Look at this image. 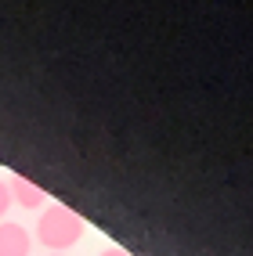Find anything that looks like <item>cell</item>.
<instances>
[{
  "mask_svg": "<svg viewBox=\"0 0 253 256\" xmlns=\"http://www.w3.org/2000/svg\"><path fill=\"white\" fill-rule=\"evenodd\" d=\"M83 231H87V224H83V216L69 206H62V202H55V206H47L40 210V220H37V242L51 252H62L65 249H73Z\"/></svg>",
  "mask_w": 253,
  "mask_h": 256,
  "instance_id": "obj_1",
  "label": "cell"
},
{
  "mask_svg": "<svg viewBox=\"0 0 253 256\" xmlns=\"http://www.w3.org/2000/svg\"><path fill=\"white\" fill-rule=\"evenodd\" d=\"M33 252V234L29 228L15 220H0V256H29Z\"/></svg>",
  "mask_w": 253,
  "mask_h": 256,
  "instance_id": "obj_2",
  "label": "cell"
},
{
  "mask_svg": "<svg viewBox=\"0 0 253 256\" xmlns=\"http://www.w3.org/2000/svg\"><path fill=\"white\" fill-rule=\"evenodd\" d=\"M8 192H11V202H15V206H22V210H47L51 206V198H47L44 188H37L33 180H26L19 174L8 180Z\"/></svg>",
  "mask_w": 253,
  "mask_h": 256,
  "instance_id": "obj_3",
  "label": "cell"
},
{
  "mask_svg": "<svg viewBox=\"0 0 253 256\" xmlns=\"http://www.w3.org/2000/svg\"><path fill=\"white\" fill-rule=\"evenodd\" d=\"M11 206H15V202H11V192H8V180H0V220H8Z\"/></svg>",
  "mask_w": 253,
  "mask_h": 256,
  "instance_id": "obj_4",
  "label": "cell"
},
{
  "mask_svg": "<svg viewBox=\"0 0 253 256\" xmlns=\"http://www.w3.org/2000/svg\"><path fill=\"white\" fill-rule=\"evenodd\" d=\"M98 256H130L127 249H120V246H109V249H101Z\"/></svg>",
  "mask_w": 253,
  "mask_h": 256,
  "instance_id": "obj_5",
  "label": "cell"
},
{
  "mask_svg": "<svg viewBox=\"0 0 253 256\" xmlns=\"http://www.w3.org/2000/svg\"><path fill=\"white\" fill-rule=\"evenodd\" d=\"M47 256H62V252H47Z\"/></svg>",
  "mask_w": 253,
  "mask_h": 256,
  "instance_id": "obj_6",
  "label": "cell"
}]
</instances>
